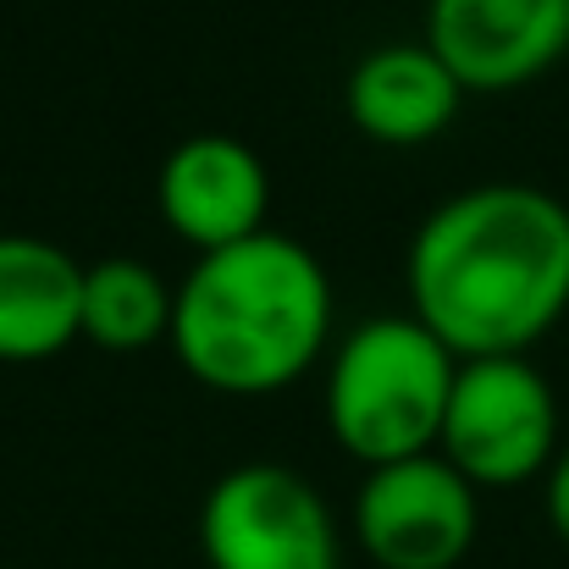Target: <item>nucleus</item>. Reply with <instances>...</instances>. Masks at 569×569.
<instances>
[{
  "instance_id": "nucleus-9",
  "label": "nucleus",
  "mask_w": 569,
  "mask_h": 569,
  "mask_svg": "<svg viewBox=\"0 0 569 569\" xmlns=\"http://www.w3.org/2000/svg\"><path fill=\"white\" fill-rule=\"evenodd\" d=\"M343 106H349V122L371 144L415 150V144H431L459 117L465 89L426 39H392L355 61L343 83Z\"/></svg>"
},
{
  "instance_id": "nucleus-13",
  "label": "nucleus",
  "mask_w": 569,
  "mask_h": 569,
  "mask_svg": "<svg viewBox=\"0 0 569 569\" xmlns=\"http://www.w3.org/2000/svg\"><path fill=\"white\" fill-rule=\"evenodd\" d=\"M338 569H343V565H338Z\"/></svg>"
},
{
  "instance_id": "nucleus-2",
  "label": "nucleus",
  "mask_w": 569,
  "mask_h": 569,
  "mask_svg": "<svg viewBox=\"0 0 569 569\" xmlns=\"http://www.w3.org/2000/svg\"><path fill=\"white\" fill-rule=\"evenodd\" d=\"M332 338V277L299 238L266 227L210 249L172 299V355L199 387L266 398L316 371Z\"/></svg>"
},
{
  "instance_id": "nucleus-4",
  "label": "nucleus",
  "mask_w": 569,
  "mask_h": 569,
  "mask_svg": "<svg viewBox=\"0 0 569 569\" xmlns=\"http://www.w3.org/2000/svg\"><path fill=\"white\" fill-rule=\"evenodd\" d=\"M559 398L526 355L459 360L437 453L476 487H526L559 459Z\"/></svg>"
},
{
  "instance_id": "nucleus-6",
  "label": "nucleus",
  "mask_w": 569,
  "mask_h": 569,
  "mask_svg": "<svg viewBox=\"0 0 569 569\" xmlns=\"http://www.w3.org/2000/svg\"><path fill=\"white\" fill-rule=\"evenodd\" d=\"M476 498L442 453L392 459L360 481L355 537L377 569H459L481 531Z\"/></svg>"
},
{
  "instance_id": "nucleus-12",
  "label": "nucleus",
  "mask_w": 569,
  "mask_h": 569,
  "mask_svg": "<svg viewBox=\"0 0 569 569\" xmlns=\"http://www.w3.org/2000/svg\"><path fill=\"white\" fill-rule=\"evenodd\" d=\"M548 526L569 548V437H565V448H559V459L548 465Z\"/></svg>"
},
{
  "instance_id": "nucleus-1",
  "label": "nucleus",
  "mask_w": 569,
  "mask_h": 569,
  "mask_svg": "<svg viewBox=\"0 0 569 569\" xmlns=\"http://www.w3.org/2000/svg\"><path fill=\"white\" fill-rule=\"evenodd\" d=\"M409 316L459 360L526 355L569 316V204L537 183L442 199L409 243Z\"/></svg>"
},
{
  "instance_id": "nucleus-7",
  "label": "nucleus",
  "mask_w": 569,
  "mask_h": 569,
  "mask_svg": "<svg viewBox=\"0 0 569 569\" xmlns=\"http://www.w3.org/2000/svg\"><path fill=\"white\" fill-rule=\"evenodd\" d=\"M420 39L465 94H509L569 56V0H431Z\"/></svg>"
},
{
  "instance_id": "nucleus-3",
  "label": "nucleus",
  "mask_w": 569,
  "mask_h": 569,
  "mask_svg": "<svg viewBox=\"0 0 569 569\" xmlns=\"http://www.w3.org/2000/svg\"><path fill=\"white\" fill-rule=\"evenodd\" d=\"M459 355L420 316H371L327 360V431L366 470L437 453Z\"/></svg>"
},
{
  "instance_id": "nucleus-8",
  "label": "nucleus",
  "mask_w": 569,
  "mask_h": 569,
  "mask_svg": "<svg viewBox=\"0 0 569 569\" xmlns=\"http://www.w3.org/2000/svg\"><path fill=\"white\" fill-rule=\"evenodd\" d=\"M156 204H161V221L172 227V238H183L193 254H210V249L266 232L271 172L243 139L193 133L161 161Z\"/></svg>"
},
{
  "instance_id": "nucleus-10",
  "label": "nucleus",
  "mask_w": 569,
  "mask_h": 569,
  "mask_svg": "<svg viewBox=\"0 0 569 569\" xmlns=\"http://www.w3.org/2000/svg\"><path fill=\"white\" fill-rule=\"evenodd\" d=\"M83 338V266L33 232H0V360L39 366Z\"/></svg>"
},
{
  "instance_id": "nucleus-5",
  "label": "nucleus",
  "mask_w": 569,
  "mask_h": 569,
  "mask_svg": "<svg viewBox=\"0 0 569 569\" xmlns=\"http://www.w3.org/2000/svg\"><path fill=\"white\" fill-rule=\"evenodd\" d=\"M210 569H338L327 498L288 465H232L199 509Z\"/></svg>"
},
{
  "instance_id": "nucleus-11",
  "label": "nucleus",
  "mask_w": 569,
  "mask_h": 569,
  "mask_svg": "<svg viewBox=\"0 0 569 569\" xmlns=\"http://www.w3.org/2000/svg\"><path fill=\"white\" fill-rule=\"evenodd\" d=\"M172 299L178 288L156 266L133 254H106L83 266V343L106 355H139L150 343H167Z\"/></svg>"
}]
</instances>
